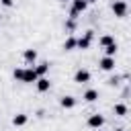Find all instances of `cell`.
I'll return each mask as SVG.
<instances>
[{"mask_svg": "<svg viewBox=\"0 0 131 131\" xmlns=\"http://www.w3.org/2000/svg\"><path fill=\"white\" fill-rule=\"evenodd\" d=\"M102 125H104V117H102V115L96 113V115H90V117H88V127H92V129H100Z\"/></svg>", "mask_w": 131, "mask_h": 131, "instance_id": "5", "label": "cell"}, {"mask_svg": "<svg viewBox=\"0 0 131 131\" xmlns=\"http://www.w3.org/2000/svg\"><path fill=\"white\" fill-rule=\"evenodd\" d=\"M23 70H25V68H16V70H14V78H16V80L23 78Z\"/></svg>", "mask_w": 131, "mask_h": 131, "instance_id": "19", "label": "cell"}, {"mask_svg": "<svg viewBox=\"0 0 131 131\" xmlns=\"http://www.w3.org/2000/svg\"><path fill=\"white\" fill-rule=\"evenodd\" d=\"M115 131H123V129H115Z\"/></svg>", "mask_w": 131, "mask_h": 131, "instance_id": "22", "label": "cell"}, {"mask_svg": "<svg viewBox=\"0 0 131 131\" xmlns=\"http://www.w3.org/2000/svg\"><path fill=\"white\" fill-rule=\"evenodd\" d=\"M127 10L129 8H127V2L125 0H115L113 2V12H115L117 18H125L127 16Z\"/></svg>", "mask_w": 131, "mask_h": 131, "instance_id": "1", "label": "cell"}, {"mask_svg": "<svg viewBox=\"0 0 131 131\" xmlns=\"http://www.w3.org/2000/svg\"><path fill=\"white\" fill-rule=\"evenodd\" d=\"M47 70H49V63H47V61H45V63H39V66L35 68L37 76H45V74H47Z\"/></svg>", "mask_w": 131, "mask_h": 131, "instance_id": "14", "label": "cell"}, {"mask_svg": "<svg viewBox=\"0 0 131 131\" xmlns=\"http://www.w3.org/2000/svg\"><path fill=\"white\" fill-rule=\"evenodd\" d=\"M111 43H115V39H113L111 35H102V37H100V45H102V47H106V45H111Z\"/></svg>", "mask_w": 131, "mask_h": 131, "instance_id": "17", "label": "cell"}, {"mask_svg": "<svg viewBox=\"0 0 131 131\" xmlns=\"http://www.w3.org/2000/svg\"><path fill=\"white\" fill-rule=\"evenodd\" d=\"M115 115L125 117V115H127V104H115Z\"/></svg>", "mask_w": 131, "mask_h": 131, "instance_id": "16", "label": "cell"}, {"mask_svg": "<svg viewBox=\"0 0 131 131\" xmlns=\"http://www.w3.org/2000/svg\"><path fill=\"white\" fill-rule=\"evenodd\" d=\"M61 2H66V0H61Z\"/></svg>", "mask_w": 131, "mask_h": 131, "instance_id": "23", "label": "cell"}, {"mask_svg": "<svg viewBox=\"0 0 131 131\" xmlns=\"http://www.w3.org/2000/svg\"><path fill=\"white\" fill-rule=\"evenodd\" d=\"M63 49H66V51L76 49V37H68V39L63 41Z\"/></svg>", "mask_w": 131, "mask_h": 131, "instance_id": "13", "label": "cell"}, {"mask_svg": "<svg viewBox=\"0 0 131 131\" xmlns=\"http://www.w3.org/2000/svg\"><path fill=\"white\" fill-rule=\"evenodd\" d=\"M37 72H35V68H27V70H23V78H20V82H25V84H33V82H37Z\"/></svg>", "mask_w": 131, "mask_h": 131, "instance_id": "4", "label": "cell"}, {"mask_svg": "<svg viewBox=\"0 0 131 131\" xmlns=\"http://www.w3.org/2000/svg\"><path fill=\"white\" fill-rule=\"evenodd\" d=\"M84 100H86V102H94V100H98V90H94V88L86 90V92H84Z\"/></svg>", "mask_w": 131, "mask_h": 131, "instance_id": "11", "label": "cell"}, {"mask_svg": "<svg viewBox=\"0 0 131 131\" xmlns=\"http://www.w3.org/2000/svg\"><path fill=\"white\" fill-rule=\"evenodd\" d=\"M35 84H37V90H39V92H47V90L51 88V82H49L47 78H43V76H39Z\"/></svg>", "mask_w": 131, "mask_h": 131, "instance_id": "8", "label": "cell"}, {"mask_svg": "<svg viewBox=\"0 0 131 131\" xmlns=\"http://www.w3.org/2000/svg\"><path fill=\"white\" fill-rule=\"evenodd\" d=\"M59 104H61L63 108H74V106H76V98H74V96H63V98L59 100Z\"/></svg>", "mask_w": 131, "mask_h": 131, "instance_id": "12", "label": "cell"}, {"mask_svg": "<svg viewBox=\"0 0 131 131\" xmlns=\"http://www.w3.org/2000/svg\"><path fill=\"white\" fill-rule=\"evenodd\" d=\"M86 0H72V10H70V18H78L80 12L86 10Z\"/></svg>", "mask_w": 131, "mask_h": 131, "instance_id": "2", "label": "cell"}, {"mask_svg": "<svg viewBox=\"0 0 131 131\" xmlns=\"http://www.w3.org/2000/svg\"><path fill=\"white\" fill-rule=\"evenodd\" d=\"M104 53H106L108 57H115V53H117V43H111V45H106V47H104Z\"/></svg>", "mask_w": 131, "mask_h": 131, "instance_id": "15", "label": "cell"}, {"mask_svg": "<svg viewBox=\"0 0 131 131\" xmlns=\"http://www.w3.org/2000/svg\"><path fill=\"white\" fill-rule=\"evenodd\" d=\"M90 2H94V0H86V4H90Z\"/></svg>", "mask_w": 131, "mask_h": 131, "instance_id": "21", "label": "cell"}, {"mask_svg": "<svg viewBox=\"0 0 131 131\" xmlns=\"http://www.w3.org/2000/svg\"><path fill=\"white\" fill-rule=\"evenodd\" d=\"M100 70H104V72H111V70H115V57H108V55H104L102 59H100Z\"/></svg>", "mask_w": 131, "mask_h": 131, "instance_id": "6", "label": "cell"}, {"mask_svg": "<svg viewBox=\"0 0 131 131\" xmlns=\"http://www.w3.org/2000/svg\"><path fill=\"white\" fill-rule=\"evenodd\" d=\"M0 2H2V6H6V8H8V6H12V4H14V2H12V0H0Z\"/></svg>", "mask_w": 131, "mask_h": 131, "instance_id": "20", "label": "cell"}, {"mask_svg": "<svg viewBox=\"0 0 131 131\" xmlns=\"http://www.w3.org/2000/svg\"><path fill=\"white\" fill-rule=\"evenodd\" d=\"M92 37H94V31H86L84 37L76 39V47H78V49H88L90 43H92Z\"/></svg>", "mask_w": 131, "mask_h": 131, "instance_id": "3", "label": "cell"}, {"mask_svg": "<svg viewBox=\"0 0 131 131\" xmlns=\"http://www.w3.org/2000/svg\"><path fill=\"white\" fill-rule=\"evenodd\" d=\"M74 82H78V84L90 82V72H88V70H78V72L74 74Z\"/></svg>", "mask_w": 131, "mask_h": 131, "instance_id": "7", "label": "cell"}, {"mask_svg": "<svg viewBox=\"0 0 131 131\" xmlns=\"http://www.w3.org/2000/svg\"><path fill=\"white\" fill-rule=\"evenodd\" d=\"M74 20H76V18H70V20L66 23V29H68V31H72V29L76 27V23H74Z\"/></svg>", "mask_w": 131, "mask_h": 131, "instance_id": "18", "label": "cell"}, {"mask_svg": "<svg viewBox=\"0 0 131 131\" xmlns=\"http://www.w3.org/2000/svg\"><path fill=\"white\" fill-rule=\"evenodd\" d=\"M23 59H25L27 63H35V59H37V51H35V49H25Z\"/></svg>", "mask_w": 131, "mask_h": 131, "instance_id": "9", "label": "cell"}, {"mask_svg": "<svg viewBox=\"0 0 131 131\" xmlns=\"http://www.w3.org/2000/svg\"><path fill=\"white\" fill-rule=\"evenodd\" d=\"M27 121H29V117H27L25 113H18V115H14V117H12V125H16V127H23Z\"/></svg>", "mask_w": 131, "mask_h": 131, "instance_id": "10", "label": "cell"}]
</instances>
